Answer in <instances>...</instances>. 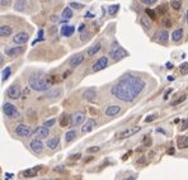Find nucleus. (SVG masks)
<instances>
[{
    "label": "nucleus",
    "mask_w": 188,
    "mask_h": 180,
    "mask_svg": "<svg viewBox=\"0 0 188 180\" xmlns=\"http://www.w3.org/2000/svg\"><path fill=\"white\" fill-rule=\"evenodd\" d=\"M100 43H96V45H93L92 47H89L88 48V51H87V53H88V56H94V55H97L98 52H99V50H100Z\"/></svg>",
    "instance_id": "nucleus-28"
},
{
    "label": "nucleus",
    "mask_w": 188,
    "mask_h": 180,
    "mask_svg": "<svg viewBox=\"0 0 188 180\" xmlns=\"http://www.w3.org/2000/svg\"><path fill=\"white\" fill-rule=\"evenodd\" d=\"M6 94H8V97H9L10 99H13V100H17V99H19L21 98V95H22V90H21V88L18 86V85H12V86H9V89H8V91H6Z\"/></svg>",
    "instance_id": "nucleus-7"
},
{
    "label": "nucleus",
    "mask_w": 188,
    "mask_h": 180,
    "mask_svg": "<svg viewBox=\"0 0 188 180\" xmlns=\"http://www.w3.org/2000/svg\"><path fill=\"white\" fill-rule=\"evenodd\" d=\"M183 100H186V95H182V98H179L178 100H175V101L173 103V104H172V105H178V104H179V103H182Z\"/></svg>",
    "instance_id": "nucleus-44"
},
{
    "label": "nucleus",
    "mask_w": 188,
    "mask_h": 180,
    "mask_svg": "<svg viewBox=\"0 0 188 180\" xmlns=\"http://www.w3.org/2000/svg\"><path fill=\"white\" fill-rule=\"evenodd\" d=\"M58 143H60V138H58V137H52V138L47 140V147L50 150H56L57 146H58Z\"/></svg>",
    "instance_id": "nucleus-25"
},
{
    "label": "nucleus",
    "mask_w": 188,
    "mask_h": 180,
    "mask_svg": "<svg viewBox=\"0 0 188 180\" xmlns=\"http://www.w3.org/2000/svg\"><path fill=\"white\" fill-rule=\"evenodd\" d=\"M146 14L150 17L151 19H155L156 18V12L155 10H151V9H146Z\"/></svg>",
    "instance_id": "nucleus-39"
},
{
    "label": "nucleus",
    "mask_w": 188,
    "mask_h": 180,
    "mask_svg": "<svg viewBox=\"0 0 188 180\" xmlns=\"http://www.w3.org/2000/svg\"><path fill=\"white\" fill-rule=\"evenodd\" d=\"M13 176H14V175H13V174H8V173H6V174H5V179H6V180H8V179H12V178H13Z\"/></svg>",
    "instance_id": "nucleus-48"
},
{
    "label": "nucleus",
    "mask_w": 188,
    "mask_h": 180,
    "mask_svg": "<svg viewBox=\"0 0 188 180\" xmlns=\"http://www.w3.org/2000/svg\"><path fill=\"white\" fill-rule=\"evenodd\" d=\"M168 153H169V155H173V153H174V149H170V150L168 151Z\"/></svg>",
    "instance_id": "nucleus-51"
},
{
    "label": "nucleus",
    "mask_w": 188,
    "mask_h": 180,
    "mask_svg": "<svg viewBox=\"0 0 188 180\" xmlns=\"http://www.w3.org/2000/svg\"><path fill=\"white\" fill-rule=\"evenodd\" d=\"M179 71H181V74H183V75L188 74V62H184L179 66Z\"/></svg>",
    "instance_id": "nucleus-36"
},
{
    "label": "nucleus",
    "mask_w": 188,
    "mask_h": 180,
    "mask_svg": "<svg viewBox=\"0 0 188 180\" xmlns=\"http://www.w3.org/2000/svg\"><path fill=\"white\" fill-rule=\"evenodd\" d=\"M55 123H56V119H55V118H51V119H48V121H46V122L43 123V126L47 127V128H51Z\"/></svg>",
    "instance_id": "nucleus-37"
},
{
    "label": "nucleus",
    "mask_w": 188,
    "mask_h": 180,
    "mask_svg": "<svg viewBox=\"0 0 188 180\" xmlns=\"http://www.w3.org/2000/svg\"><path fill=\"white\" fill-rule=\"evenodd\" d=\"M177 145H178V149H187L188 147V137L187 136H179L177 138Z\"/></svg>",
    "instance_id": "nucleus-21"
},
{
    "label": "nucleus",
    "mask_w": 188,
    "mask_h": 180,
    "mask_svg": "<svg viewBox=\"0 0 188 180\" xmlns=\"http://www.w3.org/2000/svg\"><path fill=\"white\" fill-rule=\"evenodd\" d=\"M140 22H141L142 27H144L145 29H150V27H151V22L148 19V17H142Z\"/></svg>",
    "instance_id": "nucleus-31"
},
{
    "label": "nucleus",
    "mask_w": 188,
    "mask_h": 180,
    "mask_svg": "<svg viewBox=\"0 0 188 180\" xmlns=\"http://www.w3.org/2000/svg\"><path fill=\"white\" fill-rule=\"evenodd\" d=\"M96 126H97V122L90 118V119H88L87 122H84L81 124V132L83 133H89V132H92L94 130V127H96Z\"/></svg>",
    "instance_id": "nucleus-11"
},
{
    "label": "nucleus",
    "mask_w": 188,
    "mask_h": 180,
    "mask_svg": "<svg viewBox=\"0 0 188 180\" xmlns=\"http://www.w3.org/2000/svg\"><path fill=\"white\" fill-rule=\"evenodd\" d=\"M156 118V116H150V117H146V118H145V122H151V121H154V119H155Z\"/></svg>",
    "instance_id": "nucleus-45"
},
{
    "label": "nucleus",
    "mask_w": 188,
    "mask_h": 180,
    "mask_svg": "<svg viewBox=\"0 0 188 180\" xmlns=\"http://www.w3.org/2000/svg\"><path fill=\"white\" fill-rule=\"evenodd\" d=\"M155 41H158L161 45H167L169 41V33L167 31H158L155 33Z\"/></svg>",
    "instance_id": "nucleus-9"
},
{
    "label": "nucleus",
    "mask_w": 188,
    "mask_h": 180,
    "mask_svg": "<svg viewBox=\"0 0 188 180\" xmlns=\"http://www.w3.org/2000/svg\"><path fill=\"white\" fill-rule=\"evenodd\" d=\"M108 66V58L106 57V56H103V57H100L98 61L93 65V67H92V70L94 71V72H98V71H102V70H104V68Z\"/></svg>",
    "instance_id": "nucleus-8"
},
{
    "label": "nucleus",
    "mask_w": 188,
    "mask_h": 180,
    "mask_svg": "<svg viewBox=\"0 0 188 180\" xmlns=\"http://www.w3.org/2000/svg\"><path fill=\"white\" fill-rule=\"evenodd\" d=\"M29 149H31L33 152L39 153V152H42V151H43L45 146H43V143H42V141H41V140L36 138V140L31 141V143H29Z\"/></svg>",
    "instance_id": "nucleus-10"
},
{
    "label": "nucleus",
    "mask_w": 188,
    "mask_h": 180,
    "mask_svg": "<svg viewBox=\"0 0 188 180\" xmlns=\"http://www.w3.org/2000/svg\"><path fill=\"white\" fill-rule=\"evenodd\" d=\"M85 29V24H81L80 27H79V32H81V31H84Z\"/></svg>",
    "instance_id": "nucleus-49"
},
{
    "label": "nucleus",
    "mask_w": 188,
    "mask_h": 180,
    "mask_svg": "<svg viewBox=\"0 0 188 180\" xmlns=\"http://www.w3.org/2000/svg\"><path fill=\"white\" fill-rule=\"evenodd\" d=\"M75 138H76V132H75L74 130L66 132V134H65V141H66V142H71V141H74Z\"/></svg>",
    "instance_id": "nucleus-30"
},
{
    "label": "nucleus",
    "mask_w": 188,
    "mask_h": 180,
    "mask_svg": "<svg viewBox=\"0 0 188 180\" xmlns=\"http://www.w3.org/2000/svg\"><path fill=\"white\" fill-rule=\"evenodd\" d=\"M187 22H188V10H187Z\"/></svg>",
    "instance_id": "nucleus-54"
},
{
    "label": "nucleus",
    "mask_w": 188,
    "mask_h": 180,
    "mask_svg": "<svg viewBox=\"0 0 188 180\" xmlns=\"http://www.w3.org/2000/svg\"><path fill=\"white\" fill-rule=\"evenodd\" d=\"M14 9L17 12H24L27 9V2L25 0H17L14 4Z\"/></svg>",
    "instance_id": "nucleus-24"
},
{
    "label": "nucleus",
    "mask_w": 188,
    "mask_h": 180,
    "mask_svg": "<svg viewBox=\"0 0 188 180\" xmlns=\"http://www.w3.org/2000/svg\"><path fill=\"white\" fill-rule=\"evenodd\" d=\"M118 9H119V5H118V4L111 5V6H108V13H109L111 15H115V14H117Z\"/></svg>",
    "instance_id": "nucleus-33"
},
{
    "label": "nucleus",
    "mask_w": 188,
    "mask_h": 180,
    "mask_svg": "<svg viewBox=\"0 0 188 180\" xmlns=\"http://www.w3.org/2000/svg\"><path fill=\"white\" fill-rule=\"evenodd\" d=\"M10 74H12V68H10V67H5L4 70H3V74H2V75H3L2 80H3V81H5V80H6L8 78H9V76H10Z\"/></svg>",
    "instance_id": "nucleus-32"
},
{
    "label": "nucleus",
    "mask_w": 188,
    "mask_h": 180,
    "mask_svg": "<svg viewBox=\"0 0 188 180\" xmlns=\"http://www.w3.org/2000/svg\"><path fill=\"white\" fill-rule=\"evenodd\" d=\"M183 38V29L182 28H178V29H175L173 33H172V39L174 41V42H179Z\"/></svg>",
    "instance_id": "nucleus-27"
},
{
    "label": "nucleus",
    "mask_w": 188,
    "mask_h": 180,
    "mask_svg": "<svg viewBox=\"0 0 188 180\" xmlns=\"http://www.w3.org/2000/svg\"><path fill=\"white\" fill-rule=\"evenodd\" d=\"M3 112H4V114L8 118H10V119H17V118L19 117V110L17 109L15 105L12 104V103H4Z\"/></svg>",
    "instance_id": "nucleus-3"
},
{
    "label": "nucleus",
    "mask_w": 188,
    "mask_h": 180,
    "mask_svg": "<svg viewBox=\"0 0 188 180\" xmlns=\"http://www.w3.org/2000/svg\"><path fill=\"white\" fill-rule=\"evenodd\" d=\"M12 0H0V6H8L10 5Z\"/></svg>",
    "instance_id": "nucleus-41"
},
{
    "label": "nucleus",
    "mask_w": 188,
    "mask_h": 180,
    "mask_svg": "<svg viewBox=\"0 0 188 180\" xmlns=\"http://www.w3.org/2000/svg\"><path fill=\"white\" fill-rule=\"evenodd\" d=\"M70 8L71 9H81V8H84V5L83 4H80V3H70Z\"/></svg>",
    "instance_id": "nucleus-38"
},
{
    "label": "nucleus",
    "mask_w": 188,
    "mask_h": 180,
    "mask_svg": "<svg viewBox=\"0 0 188 180\" xmlns=\"http://www.w3.org/2000/svg\"><path fill=\"white\" fill-rule=\"evenodd\" d=\"M24 51L23 47L18 46V47H9V48H5V55L9 56V57H17L18 55H21Z\"/></svg>",
    "instance_id": "nucleus-13"
},
{
    "label": "nucleus",
    "mask_w": 188,
    "mask_h": 180,
    "mask_svg": "<svg viewBox=\"0 0 188 180\" xmlns=\"http://www.w3.org/2000/svg\"><path fill=\"white\" fill-rule=\"evenodd\" d=\"M140 2L142 4H145V5H152V4H155L158 0H140Z\"/></svg>",
    "instance_id": "nucleus-40"
},
{
    "label": "nucleus",
    "mask_w": 188,
    "mask_h": 180,
    "mask_svg": "<svg viewBox=\"0 0 188 180\" xmlns=\"http://www.w3.org/2000/svg\"><path fill=\"white\" fill-rule=\"evenodd\" d=\"M29 39V34L27 32H18L17 34H14L13 36V42L17 45H24L27 43Z\"/></svg>",
    "instance_id": "nucleus-6"
},
{
    "label": "nucleus",
    "mask_w": 188,
    "mask_h": 180,
    "mask_svg": "<svg viewBox=\"0 0 188 180\" xmlns=\"http://www.w3.org/2000/svg\"><path fill=\"white\" fill-rule=\"evenodd\" d=\"M167 8H168V5L167 4H163V5H160V6H158V10H156V13L158 14H167Z\"/></svg>",
    "instance_id": "nucleus-35"
},
{
    "label": "nucleus",
    "mask_w": 188,
    "mask_h": 180,
    "mask_svg": "<svg viewBox=\"0 0 188 180\" xmlns=\"http://www.w3.org/2000/svg\"><path fill=\"white\" fill-rule=\"evenodd\" d=\"M187 124H188V121H183V126H182L181 130H186V128H187Z\"/></svg>",
    "instance_id": "nucleus-47"
},
{
    "label": "nucleus",
    "mask_w": 188,
    "mask_h": 180,
    "mask_svg": "<svg viewBox=\"0 0 188 180\" xmlns=\"http://www.w3.org/2000/svg\"><path fill=\"white\" fill-rule=\"evenodd\" d=\"M55 170H56V171H62V170H64V167H56Z\"/></svg>",
    "instance_id": "nucleus-53"
},
{
    "label": "nucleus",
    "mask_w": 188,
    "mask_h": 180,
    "mask_svg": "<svg viewBox=\"0 0 188 180\" xmlns=\"http://www.w3.org/2000/svg\"><path fill=\"white\" fill-rule=\"evenodd\" d=\"M99 150H100V147H99V146H96V147H89V149H88V152L93 153V152H98Z\"/></svg>",
    "instance_id": "nucleus-43"
},
{
    "label": "nucleus",
    "mask_w": 188,
    "mask_h": 180,
    "mask_svg": "<svg viewBox=\"0 0 188 180\" xmlns=\"http://www.w3.org/2000/svg\"><path fill=\"white\" fill-rule=\"evenodd\" d=\"M41 169V166H36L33 169H28V170H24L23 171V176L24 178H35L37 176V171Z\"/></svg>",
    "instance_id": "nucleus-23"
},
{
    "label": "nucleus",
    "mask_w": 188,
    "mask_h": 180,
    "mask_svg": "<svg viewBox=\"0 0 188 180\" xmlns=\"http://www.w3.org/2000/svg\"><path fill=\"white\" fill-rule=\"evenodd\" d=\"M70 122H71V118H70L69 114H66V113H64L61 116V118H60V126H61L62 128L67 127V126L70 124Z\"/></svg>",
    "instance_id": "nucleus-26"
},
{
    "label": "nucleus",
    "mask_w": 188,
    "mask_h": 180,
    "mask_svg": "<svg viewBox=\"0 0 188 180\" xmlns=\"http://www.w3.org/2000/svg\"><path fill=\"white\" fill-rule=\"evenodd\" d=\"M12 33H13V29H12V27H9V25H2V27H0V37L2 38L9 37Z\"/></svg>",
    "instance_id": "nucleus-22"
},
{
    "label": "nucleus",
    "mask_w": 188,
    "mask_h": 180,
    "mask_svg": "<svg viewBox=\"0 0 188 180\" xmlns=\"http://www.w3.org/2000/svg\"><path fill=\"white\" fill-rule=\"evenodd\" d=\"M50 134L48 132V128L45 127V126H41L38 127L37 130L35 131V137H37L38 140H43V138H47V136Z\"/></svg>",
    "instance_id": "nucleus-12"
},
{
    "label": "nucleus",
    "mask_w": 188,
    "mask_h": 180,
    "mask_svg": "<svg viewBox=\"0 0 188 180\" xmlns=\"http://www.w3.org/2000/svg\"><path fill=\"white\" fill-rule=\"evenodd\" d=\"M62 94V90L61 89H48L46 90V98L47 99H57L60 98V95Z\"/></svg>",
    "instance_id": "nucleus-16"
},
{
    "label": "nucleus",
    "mask_w": 188,
    "mask_h": 180,
    "mask_svg": "<svg viewBox=\"0 0 188 180\" xmlns=\"http://www.w3.org/2000/svg\"><path fill=\"white\" fill-rule=\"evenodd\" d=\"M28 85L36 91H46L51 88L52 80L43 74H35L28 79Z\"/></svg>",
    "instance_id": "nucleus-2"
},
{
    "label": "nucleus",
    "mask_w": 188,
    "mask_h": 180,
    "mask_svg": "<svg viewBox=\"0 0 188 180\" xmlns=\"http://www.w3.org/2000/svg\"><path fill=\"white\" fill-rule=\"evenodd\" d=\"M61 36H64V37H70L71 34H74V32H75V27L74 25H62L61 27Z\"/></svg>",
    "instance_id": "nucleus-19"
},
{
    "label": "nucleus",
    "mask_w": 188,
    "mask_h": 180,
    "mask_svg": "<svg viewBox=\"0 0 188 180\" xmlns=\"http://www.w3.org/2000/svg\"><path fill=\"white\" fill-rule=\"evenodd\" d=\"M73 121L76 126H81L84 122H85V114L83 112H76L74 116H73Z\"/></svg>",
    "instance_id": "nucleus-20"
},
{
    "label": "nucleus",
    "mask_w": 188,
    "mask_h": 180,
    "mask_svg": "<svg viewBox=\"0 0 188 180\" xmlns=\"http://www.w3.org/2000/svg\"><path fill=\"white\" fill-rule=\"evenodd\" d=\"M163 24H164L165 28H170V27H172V22H170L169 19H164L163 20Z\"/></svg>",
    "instance_id": "nucleus-42"
},
{
    "label": "nucleus",
    "mask_w": 188,
    "mask_h": 180,
    "mask_svg": "<svg viewBox=\"0 0 188 180\" xmlns=\"http://www.w3.org/2000/svg\"><path fill=\"white\" fill-rule=\"evenodd\" d=\"M109 55H111V57H112L113 61H119V60H122V58H125V57L129 56L127 51H125L122 47H118V46L111 51Z\"/></svg>",
    "instance_id": "nucleus-4"
},
{
    "label": "nucleus",
    "mask_w": 188,
    "mask_h": 180,
    "mask_svg": "<svg viewBox=\"0 0 188 180\" xmlns=\"http://www.w3.org/2000/svg\"><path fill=\"white\" fill-rule=\"evenodd\" d=\"M83 97H84L85 100L93 101V100H96V98H97V91H96V89H88V90L84 91Z\"/></svg>",
    "instance_id": "nucleus-18"
},
{
    "label": "nucleus",
    "mask_w": 188,
    "mask_h": 180,
    "mask_svg": "<svg viewBox=\"0 0 188 180\" xmlns=\"http://www.w3.org/2000/svg\"><path fill=\"white\" fill-rule=\"evenodd\" d=\"M4 62V57H3V55L2 53H0V65H2Z\"/></svg>",
    "instance_id": "nucleus-50"
},
{
    "label": "nucleus",
    "mask_w": 188,
    "mask_h": 180,
    "mask_svg": "<svg viewBox=\"0 0 188 180\" xmlns=\"http://www.w3.org/2000/svg\"><path fill=\"white\" fill-rule=\"evenodd\" d=\"M84 53H76L70 58V66L71 67H78L79 65H81V62L84 61Z\"/></svg>",
    "instance_id": "nucleus-14"
},
{
    "label": "nucleus",
    "mask_w": 188,
    "mask_h": 180,
    "mask_svg": "<svg viewBox=\"0 0 188 180\" xmlns=\"http://www.w3.org/2000/svg\"><path fill=\"white\" fill-rule=\"evenodd\" d=\"M93 17H94V15H93V13H90V12H88L87 14H85V18H93Z\"/></svg>",
    "instance_id": "nucleus-46"
},
{
    "label": "nucleus",
    "mask_w": 188,
    "mask_h": 180,
    "mask_svg": "<svg viewBox=\"0 0 188 180\" xmlns=\"http://www.w3.org/2000/svg\"><path fill=\"white\" fill-rule=\"evenodd\" d=\"M145 88V81L133 75H126L119 80L116 85H113L111 93L112 95L122 101L131 103L137 98L139 94Z\"/></svg>",
    "instance_id": "nucleus-1"
},
{
    "label": "nucleus",
    "mask_w": 188,
    "mask_h": 180,
    "mask_svg": "<svg viewBox=\"0 0 188 180\" xmlns=\"http://www.w3.org/2000/svg\"><path fill=\"white\" fill-rule=\"evenodd\" d=\"M61 17L64 19H70V18H73V9L70 6H67V8H65V9L62 10V14H61Z\"/></svg>",
    "instance_id": "nucleus-29"
},
{
    "label": "nucleus",
    "mask_w": 188,
    "mask_h": 180,
    "mask_svg": "<svg viewBox=\"0 0 188 180\" xmlns=\"http://www.w3.org/2000/svg\"><path fill=\"white\" fill-rule=\"evenodd\" d=\"M119 112H121V107H119V105H109L106 109V116H108V117H115Z\"/></svg>",
    "instance_id": "nucleus-17"
},
{
    "label": "nucleus",
    "mask_w": 188,
    "mask_h": 180,
    "mask_svg": "<svg viewBox=\"0 0 188 180\" xmlns=\"http://www.w3.org/2000/svg\"><path fill=\"white\" fill-rule=\"evenodd\" d=\"M140 131V127H133V128H129V130H125L122 131L121 133L118 134V138H127V137H130L135 133H137Z\"/></svg>",
    "instance_id": "nucleus-15"
},
{
    "label": "nucleus",
    "mask_w": 188,
    "mask_h": 180,
    "mask_svg": "<svg viewBox=\"0 0 188 180\" xmlns=\"http://www.w3.org/2000/svg\"><path fill=\"white\" fill-rule=\"evenodd\" d=\"M167 68H173V65L170 64V62H168V64H167Z\"/></svg>",
    "instance_id": "nucleus-52"
},
{
    "label": "nucleus",
    "mask_w": 188,
    "mask_h": 180,
    "mask_svg": "<svg viewBox=\"0 0 188 180\" xmlns=\"http://www.w3.org/2000/svg\"><path fill=\"white\" fill-rule=\"evenodd\" d=\"M170 6H172L174 10H179L181 9V6H182V3L179 2V0H173V2L170 3Z\"/></svg>",
    "instance_id": "nucleus-34"
},
{
    "label": "nucleus",
    "mask_w": 188,
    "mask_h": 180,
    "mask_svg": "<svg viewBox=\"0 0 188 180\" xmlns=\"http://www.w3.org/2000/svg\"><path fill=\"white\" fill-rule=\"evenodd\" d=\"M15 134L19 137H29L32 134V130L27 126V124H18L14 130Z\"/></svg>",
    "instance_id": "nucleus-5"
}]
</instances>
